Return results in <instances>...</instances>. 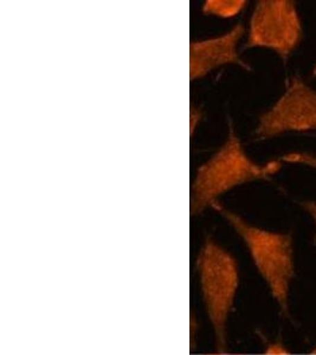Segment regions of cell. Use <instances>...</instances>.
Instances as JSON below:
<instances>
[{
    "mask_svg": "<svg viewBox=\"0 0 316 355\" xmlns=\"http://www.w3.org/2000/svg\"><path fill=\"white\" fill-rule=\"evenodd\" d=\"M280 160L260 165L244 152L230 125L229 137L218 152L199 167L192 184L191 214H200L217 202L219 196L254 180H267L281 170Z\"/></svg>",
    "mask_w": 316,
    "mask_h": 355,
    "instance_id": "6da1fadb",
    "label": "cell"
},
{
    "mask_svg": "<svg viewBox=\"0 0 316 355\" xmlns=\"http://www.w3.org/2000/svg\"><path fill=\"white\" fill-rule=\"evenodd\" d=\"M261 355H292L281 343H269Z\"/></svg>",
    "mask_w": 316,
    "mask_h": 355,
    "instance_id": "9c48e42d",
    "label": "cell"
},
{
    "mask_svg": "<svg viewBox=\"0 0 316 355\" xmlns=\"http://www.w3.org/2000/svg\"><path fill=\"white\" fill-rule=\"evenodd\" d=\"M204 307L213 329L216 352L227 351V327L239 287L237 261L217 243L207 239L197 259Z\"/></svg>",
    "mask_w": 316,
    "mask_h": 355,
    "instance_id": "3957f363",
    "label": "cell"
},
{
    "mask_svg": "<svg viewBox=\"0 0 316 355\" xmlns=\"http://www.w3.org/2000/svg\"><path fill=\"white\" fill-rule=\"evenodd\" d=\"M212 207L227 219L247 245L256 269L269 288L281 313L289 318V294L295 279L292 234H281L252 225L216 202Z\"/></svg>",
    "mask_w": 316,
    "mask_h": 355,
    "instance_id": "7a4b0ae2",
    "label": "cell"
},
{
    "mask_svg": "<svg viewBox=\"0 0 316 355\" xmlns=\"http://www.w3.org/2000/svg\"><path fill=\"white\" fill-rule=\"evenodd\" d=\"M281 160L288 164H297V165L308 166L310 168L316 170V155L304 153V152H292L284 154Z\"/></svg>",
    "mask_w": 316,
    "mask_h": 355,
    "instance_id": "ba28073f",
    "label": "cell"
},
{
    "mask_svg": "<svg viewBox=\"0 0 316 355\" xmlns=\"http://www.w3.org/2000/svg\"><path fill=\"white\" fill-rule=\"evenodd\" d=\"M316 130V90L294 77L283 95L261 115L255 135L258 140L289 132Z\"/></svg>",
    "mask_w": 316,
    "mask_h": 355,
    "instance_id": "5b68a950",
    "label": "cell"
},
{
    "mask_svg": "<svg viewBox=\"0 0 316 355\" xmlns=\"http://www.w3.org/2000/svg\"><path fill=\"white\" fill-rule=\"evenodd\" d=\"M202 119V112L198 108L191 107L190 110V135L192 137L195 133V127L198 125Z\"/></svg>",
    "mask_w": 316,
    "mask_h": 355,
    "instance_id": "30bf717a",
    "label": "cell"
},
{
    "mask_svg": "<svg viewBox=\"0 0 316 355\" xmlns=\"http://www.w3.org/2000/svg\"><path fill=\"white\" fill-rule=\"evenodd\" d=\"M247 1L244 0H207L203 5V12L220 18H232L237 16Z\"/></svg>",
    "mask_w": 316,
    "mask_h": 355,
    "instance_id": "52a82bcc",
    "label": "cell"
},
{
    "mask_svg": "<svg viewBox=\"0 0 316 355\" xmlns=\"http://www.w3.org/2000/svg\"><path fill=\"white\" fill-rule=\"evenodd\" d=\"M310 354L316 355V347L313 348L312 351H310Z\"/></svg>",
    "mask_w": 316,
    "mask_h": 355,
    "instance_id": "4fadbf2b",
    "label": "cell"
},
{
    "mask_svg": "<svg viewBox=\"0 0 316 355\" xmlns=\"http://www.w3.org/2000/svg\"><path fill=\"white\" fill-rule=\"evenodd\" d=\"M244 35V26L237 24L222 36L190 44V80L195 81L225 64H238L249 69L238 55L239 41Z\"/></svg>",
    "mask_w": 316,
    "mask_h": 355,
    "instance_id": "8992f818",
    "label": "cell"
},
{
    "mask_svg": "<svg viewBox=\"0 0 316 355\" xmlns=\"http://www.w3.org/2000/svg\"><path fill=\"white\" fill-rule=\"evenodd\" d=\"M304 36L296 4L290 0H261L252 12L245 48H265L287 60Z\"/></svg>",
    "mask_w": 316,
    "mask_h": 355,
    "instance_id": "277c9868",
    "label": "cell"
},
{
    "mask_svg": "<svg viewBox=\"0 0 316 355\" xmlns=\"http://www.w3.org/2000/svg\"><path fill=\"white\" fill-rule=\"evenodd\" d=\"M313 76L316 77V67L315 68L313 69Z\"/></svg>",
    "mask_w": 316,
    "mask_h": 355,
    "instance_id": "5bb4252c",
    "label": "cell"
},
{
    "mask_svg": "<svg viewBox=\"0 0 316 355\" xmlns=\"http://www.w3.org/2000/svg\"><path fill=\"white\" fill-rule=\"evenodd\" d=\"M300 205L302 206L307 214L312 217L313 222L315 224V245H316V202L307 200V202H301Z\"/></svg>",
    "mask_w": 316,
    "mask_h": 355,
    "instance_id": "8fae6325",
    "label": "cell"
},
{
    "mask_svg": "<svg viewBox=\"0 0 316 355\" xmlns=\"http://www.w3.org/2000/svg\"><path fill=\"white\" fill-rule=\"evenodd\" d=\"M207 355H242V354H227V352H215V353H211Z\"/></svg>",
    "mask_w": 316,
    "mask_h": 355,
    "instance_id": "7c38bea8",
    "label": "cell"
}]
</instances>
